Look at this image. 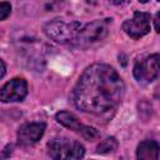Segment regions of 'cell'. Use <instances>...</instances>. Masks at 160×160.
<instances>
[{
    "label": "cell",
    "instance_id": "9a60e30c",
    "mask_svg": "<svg viewBox=\"0 0 160 160\" xmlns=\"http://www.w3.org/2000/svg\"><path fill=\"white\" fill-rule=\"evenodd\" d=\"M0 64H1V74H0V78H4L5 76V72H6V65H5V61L2 59L0 60Z\"/></svg>",
    "mask_w": 160,
    "mask_h": 160
},
{
    "label": "cell",
    "instance_id": "6da1fadb",
    "mask_svg": "<svg viewBox=\"0 0 160 160\" xmlns=\"http://www.w3.org/2000/svg\"><path fill=\"white\" fill-rule=\"evenodd\" d=\"M124 92L125 85L118 71L108 64L95 62L79 76L70 100L79 110L99 115L116 108Z\"/></svg>",
    "mask_w": 160,
    "mask_h": 160
},
{
    "label": "cell",
    "instance_id": "4fadbf2b",
    "mask_svg": "<svg viewBox=\"0 0 160 160\" xmlns=\"http://www.w3.org/2000/svg\"><path fill=\"white\" fill-rule=\"evenodd\" d=\"M11 12V5L6 1H2L0 4V20H5Z\"/></svg>",
    "mask_w": 160,
    "mask_h": 160
},
{
    "label": "cell",
    "instance_id": "52a82bcc",
    "mask_svg": "<svg viewBox=\"0 0 160 160\" xmlns=\"http://www.w3.org/2000/svg\"><path fill=\"white\" fill-rule=\"evenodd\" d=\"M28 95V82L22 78H14L2 85L0 90V99L2 102L22 101Z\"/></svg>",
    "mask_w": 160,
    "mask_h": 160
},
{
    "label": "cell",
    "instance_id": "30bf717a",
    "mask_svg": "<svg viewBox=\"0 0 160 160\" xmlns=\"http://www.w3.org/2000/svg\"><path fill=\"white\" fill-rule=\"evenodd\" d=\"M55 119H56V121H58L59 124H61L62 126H65V128H68V129H71V130H74V131H78V132H80L81 129L84 128V124H81L80 120H79L72 112H70V111H65V110L59 111V112L55 115Z\"/></svg>",
    "mask_w": 160,
    "mask_h": 160
},
{
    "label": "cell",
    "instance_id": "7c38bea8",
    "mask_svg": "<svg viewBox=\"0 0 160 160\" xmlns=\"http://www.w3.org/2000/svg\"><path fill=\"white\" fill-rule=\"evenodd\" d=\"M79 134H81V136L84 139H86L88 141H95V140H98L100 138L99 131L95 128L89 126V125H84V128L81 129V131Z\"/></svg>",
    "mask_w": 160,
    "mask_h": 160
},
{
    "label": "cell",
    "instance_id": "8fae6325",
    "mask_svg": "<svg viewBox=\"0 0 160 160\" xmlns=\"http://www.w3.org/2000/svg\"><path fill=\"white\" fill-rule=\"evenodd\" d=\"M118 140L114 136H109L104 140H101L99 142V145L96 146V152L98 154H109L112 152L118 149Z\"/></svg>",
    "mask_w": 160,
    "mask_h": 160
},
{
    "label": "cell",
    "instance_id": "e0dca14e",
    "mask_svg": "<svg viewBox=\"0 0 160 160\" xmlns=\"http://www.w3.org/2000/svg\"><path fill=\"white\" fill-rule=\"evenodd\" d=\"M139 1H140V2H141V4H146V2H148V1H149V0H139Z\"/></svg>",
    "mask_w": 160,
    "mask_h": 160
},
{
    "label": "cell",
    "instance_id": "8992f818",
    "mask_svg": "<svg viewBox=\"0 0 160 160\" xmlns=\"http://www.w3.org/2000/svg\"><path fill=\"white\" fill-rule=\"evenodd\" d=\"M150 14L135 11L131 19H128L122 22V30L128 36L132 39H140L150 32Z\"/></svg>",
    "mask_w": 160,
    "mask_h": 160
},
{
    "label": "cell",
    "instance_id": "9c48e42d",
    "mask_svg": "<svg viewBox=\"0 0 160 160\" xmlns=\"http://www.w3.org/2000/svg\"><path fill=\"white\" fill-rule=\"evenodd\" d=\"M160 145L154 140H144L138 145L136 158L139 160H156L159 158Z\"/></svg>",
    "mask_w": 160,
    "mask_h": 160
},
{
    "label": "cell",
    "instance_id": "5bb4252c",
    "mask_svg": "<svg viewBox=\"0 0 160 160\" xmlns=\"http://www.w3.org/2000/svg\"><path fill=\"white\" fill-rule=\"evenodd\" d=\"M154 28H155V31L160 34V10L154 16Z\"/></svg>",
    "mask_w": 160,
    "mask_h": 160
},
{
    "label": "cell",
    "instance_id": "277c9868",
    "mask_svg": "<svg viewBox=\"0 0 160 160\" xmlns=\"http://www.w3.org/2000/svg\"><path fill=\"white\" fill-rule=\"evenodd\" d=\"M48 155L55 160H76L85 155L84 146L75 140H69L65 138H56L46 144Z\"/></svg>",
    "mask_w": 160,
    "mask_h": 160
},
{
    "label": "cell",
    "instance_id": "2e32d148",
    "mask_svg": "<svg viewBox=\"0 0 160 160\" xmlns=\"http://www.w3.org/2000/svg\"><path fill=\"white\" fill-rule=\"evenodd\" d=\"M109 1H111V2L115 4V5H119V4H121L124 0H109Z\"/></svg>",
    "mask_w": 160,
    "mask_h": 160
},
{
    "label": "cell",
    "instance_id": "ba28073f",
    "mask_svg": "<svg viewBox=\"0 0 160 160\" xmlns=\"http://www.w3.org/2000/svg\"><path fill=\"white\" fill-rule=\"evenodd\" d=\"M46 129V124L44 121H38V122H25L22 124L16 134L18 138V144L21 146H30L38 142Z\"/></svg>",
    "mask_w": 160,
    "mask_h": 160
},
{
    "label": "cell",
    "instance_id": "5b68a950",
    "mask_svg": "<svg viewBox=\"0 0 160 160\" xmlns=\"http://www.w3.org/2000/svg\"><path fill=\"white\" fill-rule=\"evenodd\" d=\"M160 72V54H151L136 61L132 74L134 78L141 84L154 81Z\"/></svg>",
    "mask_w": 160,
    "mask_h": 160
},
{
    "label": "cell",
    "instance_id": "7a4b0ae2",
    "mask_svg": "<svg viewBox=\"0 0 160 160\" xmlns=\"http://www.w3.org/2000/svg\"><path fill=\"white\" fill-rule=\"evenodd\" d=\"M112 19H98L81 26L79 34L72 41V46L79 49H88L101 42L109 34Z\"/></svg>",
    "mask_w": 160,
    "mask_h": 160
},
{
    "label": "cell",
    "instance_id": "ac0fdd59",
    "mask_svg": "<svg viewBox=\"0 0 160 160\" xmlns=\"http://www.w3.org/2000/svg\"><path fill=\"white\" fill-rule=\"evenodd\" d=\"M158 1H160V0H158Z\"/></svg>",
    "mask_w": 160,
    "mask_h": 160
},
{
    "label": "cell",
    "instance_id": "3957f363",
    "mask_svg": "<svg viewBox=\"0 0 160 160\" xmlns=\"http://www.w3.org/2000/svg\"><path fill=\"white\" fill-rule=\"evenodd\" d=\"M81 26L82 25L79 21H64V20L55 19V20L48 21L44 25L42 30L49 39L60 44L71 45L76 35L79 34Z\"/></svg>",
    "mask_w": 160,
    "mask_h": 160
}]
</instances>
